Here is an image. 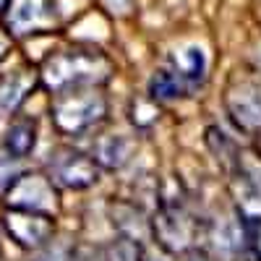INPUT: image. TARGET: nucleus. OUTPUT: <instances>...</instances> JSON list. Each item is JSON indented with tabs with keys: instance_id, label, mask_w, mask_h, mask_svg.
Listing matches in <instances>:
<instances>
[{
	"instance_id": "4468645a",
	"label": "nucleus",
	"mask_w": 261,
	"mask_h": 261,
	"mask_svg": "<svg viewBox=\"0 0 261 261\" xmlns=\"http://www.w3.org/2000/svg\"><path fill=\"white\" fill-rule=\"evenodd\" d=\"M175 73L183 79V81H191L196 84L201 76H204V53L199 47H191L186 53H180L175 58Z\"/></svg>"
},
{
	"instance_id": "2eb2a0df",
	"label": "nucleus",
	"mask_w": 261,
	"mask_h": 261,
	"mask_svg": "<svg viewBox=\"0 0 261 261\" xmlns=\"http://www.w3.org/2000/svg\"><path fill=\"white\" fill-rule=\"evenodd\" d=\"M18 160H13V157H6V160H0V193H8L11 188H13V183L24 175L21 170H16L13 165H16Z\"/></svg>"
},
{
	"instance_id": "6ab92c4d",
	"label": "nucleus",
	"mask_w": 261,
	"mask_h": 261,
	"mask_svg": "<svg viewBox=\"0 0 261 261\" xmlns=\"http://www.w3.org/2000/svg\"><path fill=\"white\" fill-rule=\"evenodd\" d=\"M8 6H11V0H0V13H3Z\"/></svg>"
},
{
	"instance_id": "aec40b11",
	"label": "nucleus",
	"mask_w": 261,
	"mask_h": 261,
	"mask_svg": "<svg viewBox=\"0 0 261 261\" xmlns=\"http://www.w3.org/2000/svg\"><path fill=\"white\" fill-rule=\"evenodd\" d=\"M144 261H154V258H144Z\"/></svg>"
},
{
	"instance_id": "39448f33",
	"label": "nucleus",
	"mask_w": 261,
	"mask_h": 261,
	"mask_svg": "<svg viewBox=\"0 0 261 261\" xmlns=\"http://www.w3.org/2000/svg\"><path fill=\"white\" fill-rule=\"evenodd\" d=\"M50 180L63 188H89L99 180V167L94 157H86L76 149H58L47 162Z\"/></svg>"
},
{
	"instance_id": "20e7f679",
	"label": "nucleus",
	"mask_w": 261,
	"mask_h": 261,
	"mask_svg": "<svg viewBox=\"0 0 261 261\" xmlns=\"http://www.w3.org/2000/svg\"><path fill=\"white\" fill-rule=\"evenodd\" d=\"M196 220L193 214L186 209L183 201L178 199H162L154 220H151V232L160 241L162 248L172 253H186L193 248V238H196Z\"/></svg>"
},
{
	"instance_id": "f257e3e1",
	"label": "nucleus",
	"mask_w": 261,
	"mask_h": 261,
	"mask_svg": "<svg viewBox=\"0 0 261 261\" xmlns=\"http://www.w3.org/2000/svg\"><path fill=\"white\" fill-rule=\"evenodd\" d=\"M113 65L99 50H68L53 55L45 63L42 79L50 86V92L60 94L79 86H99L110 79Z\"/></svg>"
},
{
	"instance_id": "423d86ee",
	"label": "nucleus",
	"mask_w": 261,
	"mask_h": 261,
	"mask_svg": "<svg viewBox=\"0 0 261 261\" xmlns=\"http://www.w3.org/2000/svg\"><path fill=\"white\" fill-rule=\"evenodd\" d=\"M6 230L21 248L29 251H39L50 246L53 232H55V222L53 214H39V212H29V209H11L3 214Z\"/></svg>"
},
{
	"instance_id": "a211bd4d",
	"label": "nucleus",
	"mask_w": 261,
	"mask_h": 261,
	"mask_svg": "<svg viewBox=\"0 0 261 261\" xmlns=\"http://www.w3.org/2000/svg\"><path fill=\"white\" fill-rule=\"evenodd\" d=\"M8 47H11V42H8V37L0 32V60L6 58V53H8Z\"/></svg>"
},
{
	"instance_id": "f03ea898",
	"label": "nucleus",
	"mask_w": 261,
	"mask_h": 261,
	"mask_svg": "<svg viewBox=\"0 0 261 261\" xmlns=\"http://www.w3.org/2000/svg\"><path fill=\"white\" fill-rule=\"evenodd\" d=\"M107 115V99L99 86H79L53 99V120L63 134H84Z\"/></svg>"
},
{
	"instance_id": "ddd939ff",
	"label": "nucleus",
	"mask_w": 261,
	"mask_h": 261,
	"mask_svg": "<svg viewBox=\"0 0 261 261\" xmlns=\"http://www.w3.org/2000/svg\"><path fill=\"white\" fill-rule=\"evenodd\" d=\"M149 92L154 99H178L186 92V81L175 71H157L149 84Z\"/></svg>"
},
{
	"instance_id": "6e6552de",
	"label": "nucleus",
	"mask_w": 261,
	"mask_h": 261,
	"mask_svg": "<svg viewBox=\"0 0 261 261\" xmlns=\"http://www.w3.org/2000/svg\"><path fill=\"white\" fill-rule=\"evenodd\" d=\"M6 24L8 32L16 37H27L45 27H53V0H11V6L6 8Z\"/></svg>"
},
{
	"instance_id": "dca6fc26",
	"label": "nucleus",
	"mask_w": 261,
	"mask_h": 261,
	"mask_svg": "<svg viewBox=\"0 0 261 261\" xmlns=\"http://www.w3.org/2000/svg\"><path fill=\"white\" fill-rule=\"evenodd\" d=\"M37 261H76V251L68 246H45Z\"/></svg>"
},
{
	"instance_id": "9b49d317",
	"label": "nucleus",
	"mask_w": 261,
	"mask_h": 261,
	"mask_svg": "<svg viewBox=\"0 0 261 261\" xmlns=\"http://www.w3.org/2000/svg\"><path fill=\"white\" fill-rule=\"evenodd\" d=\"M130 151H134V141L123 134H110V136H102L94 149H92V157L97 165L107 167V170H120L128 160H130Z\"/></svg>"
},
{
	"instance_id": "0eeeda50",
	"label": "nucleus",
	"mask_w": 261,
	"mask_h": 261,
	"mask_svg": "<svg viewBox=\"0 0 261 261\" xmlns=\"http://www.w3.org/2000/svg\"><path fill=\"white\" fill-rule=\"evenodd\" d=\"M6 196L13 209H29L39 214H53L58 199L50 175H39V172H24Z\"/></svg>"
},
{
	"instance_id": "7ed1b4c3",
	"label": "nucleus",
	"mask_w": 261,
	"mask_h": 261,
	"mask_svg": "<svg viewBox=\"0 0 261 261\" xmlns=\"http://www.w3.org/2000/svg\"><path fill=\"white\" fill-rule=\"evenodd\" d=\"M225 107L241 130L261 134V73L238 71L227 84Z\"/></svg>"
},
{
	"instance_id": "9d476101",
	"label": "nucleus",
	"mask_w": 261,
	"mask_h": 261,
	"mask_svg": "<svg viewBox=\"0 0 261 261\" xmlns=\"http://www.w3.org/2000/svg\"><path fill=\"white\" fill-rule=\"evenodd\" d=\"M37 144V123L32 118H13L6 128L3 149L13 160H24Z\"/></svg>"
},
{
	"instance_id": "1a4fd4ad",
	"label": "nucleus",
	"mask_w": 261,
	"mask_h": 261,
	"mask_svg": "<svg viewBox=\"0 0 261 261\" xmlns=\"http://www.w3.org/2000/svg\"><path fill=\"white\" fill-rule=\"evenodd\" d=\"M34 86H37V73L32 68H16L0 76V115H13Z\"/></svg>"
},
{
	"instance_id": "f3484780",
	"label": "nucleus",
	"mask_w": 261,
	"mask_h": 261,
	"mask_svg": "<svg viewBox=\"0 0 261 261\" xmlns=\"http://www.w3.org/2000/svg\"><path fill=\"white\" fill-rule=\"evenodd\" d=\"M180 261H212L201 248H191V251H186V253H180Z\"/></svg>"
},
{
	"instance_id": "f8f14e48",
	"label": "nucleus",
	"mask_w": 261,
	"mask_h": 261,
	"mask_svg": "<svg viewBox=\"0 0 261 261\" xmlns=\"http://www.w3.org/2000/svg\"><path fill=\"white\" fill-rule=\"evenodd\" d=\"M102 258L105 261H144L146 256H144L141 241L128 235H118L113 243H107L102 248Z\"/></svg>"
}]
</instances>
